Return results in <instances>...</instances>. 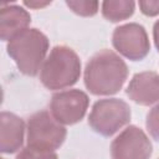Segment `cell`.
I'll return each instance as SVG.
<instances>
[{
    "instance_id": "cell-1",
    "label": "cell",
    "mask_w": 159,
    "mask_h": 159,
    "mask_svg": "<svg viewBox=\"0 0 159 159\" xmlns=\"http://www.w3.org/2000/svg\"><path fill=\"white\" fill-rule=\"evenodd\" d=\"M128 78V66L112 50L94 53L84 68V86L94 96L118 93Z\"/></svg>"
},
{
    "instance_id": "cell-2",
    "label": "cell",
    "mask_w": 159,
    "mask_h": 159,
    "mask_svg": "<svg viewBox=\"0 0 159 159\" xmlns=\"http://www.w3.org/2000/svg\"><path fill=\"white\" fill-rule=\"evenodd\" d=\"M48 47L50 42L43 32L26 29L7 42L6 51L21 73L35 77L41 71Z\"/></svg>"
},
{
    "instance_id": "cell-3",
    "label": "cell",
    "mask_w": 159,
    "mask_h": 159,
    "mask_svg": "<svg viewBox=\"0 0 159 159\" xmlns=\"http://www.w3.org/2000/svg\"><path fill=\"white\" fill-rule=\"evenodd\" d=\"M81 76V60L68 46H55L46 57L40 81L47 89H63L73 86Z\"/></svg>"
},
{
    "instance_id": "cell-4",
    "label": "cell",
    "mask_w": 159,
    "mask_h": 159,
    "mask_svg": "<svg viewBox=\"0 0 159 159\" xmlns=\"http://www.w3.org/2000/svg\"><path fill=\"white\" fill-rule=\"evenodd\" d=\"M129 104L120 98H103L97 101L88 116L89 127L103 137H111L130 120Z\"/></svg>"
},
{
    "instance_id": "cell-5",
    "label": "cell",
    "mask_w": 159,
    "mask_h": 159,
    "mask_svg": "<svg viewBox=\"0 0 159 159\" xmlns=\"http://www.w3.org/2000/svg\"><path fill=\"white\" fill-rule=\"evenodd\" d=\"M26 132L29 147L50 152L58 149L67 135L63 124L58 123L47 111H39L30 116L26 124Z\"/></svg>"
},
{
    "instance_id": "cell-6",
    "label": "cell",
    "mask_w": 159,
    "mask_h": 159,
    "mask_svg": "<svg viewBox=\"0 0 159 159\" xmlns=\"http://www.w3.org/2000/svg\"><path fill=\"white\" fill-rule=\"evenodd\" d=\"M113 47L130 61H142L150 51V42L144 26L129 22L114 29L112 35Z\"/></svg>"
},
{
    "instance_id": "cell-7",
    "label": "cell",
    "mask_w": 159,
    "mask_h": 159,
    "mask_svg": "<svg viewBox=\"0 0 159 159\" xmlns=\"http://www.w3.org/2000/svg\"><path fill=\"white\" fill-rule=\"evenodd\" d=\"M89 104L87 93L81 89H66L55 93L50 101V113L63 125H72L83 119Z\"/></svg>"
},
{
    "instance_id": "cell-8",
    "label": "cell",
    "mask_w": 159,
    "mask_h": 159,
    "mask_svg": "<svg viewBox=\"0 0 159 159\" xmlns=\"http://www.w3.org/2000/svg\"><path fill=\"white\" fill-rule=\"evenodd\" d=\"M152 153L150 139L137 125H128L111 143L112 159H149Z\"/></svg>"
},
{
    "instance_id": "cell-9",
    "label": "cell",
    "mask_w": 159,
    "mask_h": 159,
    "mask_svg": "<svg viewBox=\"0 0 159 159\" xmlns=\"http://www.w3.org/2000/svg\"><path fill=\"white\" fill-rule=\"evenodd\" d=\"M129 99L139 106H152L159 102V73L144 71L135 73L125 91Z\"/></svg>"
},
{
    "instance_id": "cell-10",
    "label": "cell",
    "mask_w": 159,
    "mask_h": 159,
    "mask_svg": "<svg viewBox=\"0 0 159 159\" xmlns=\"http://www.w3.org/2000/svg\"><path fill=\"white\" fill-rule=\"evenodd\" d=\"M1 137H0V150L2 154H14L22 149L25 123L14 113L1 112Z\"/></svg>"
},
{
    "instance_id": "cell-11",
    "label": "cell",
    "mask_w": 159,
    "mask_h": 159,
    "mask_svg": "<svg viewBox=\"0 0 159 159\" xmlns=\"http://www.w3.org/2000/svg\"><path fill=\"white\" fill-rule=\"evenodd\" d=\"M31 22L30 14L20 5H2L0 11V37L10 41L21 31L29 29Z\"/></svg>"
},
{
    "instance_id": "cell-12",
    "label": "cell",
    "mask_w": 159,
    "mask_h": 159,
    "mask_svg": "<svg viewBox=\"0 0 159 159\" xmlns=\"http://www.w3.org/2000/svg\"><path fill=\"white\" fill-rule=\"evenodd\" d=\"M135 2L132 0H106L102 2V15L111 22H118L134 14Z\"/></svg>"
},
{
    "instance_id": "cell-13",
    "label": "cell",
    "mask_w": 159,
    "mask_h": 159,
    "mask_svg": "<svg viewBox=\"0 0 159 159\" xmlns=\"http://www.w3.org/2000/svg\"><path fill=\"white\" fill-rule=\"evenodd\" d=\"M66 5L80 16H93L98 12V1H66Z\"/></svg>"
},
{
    "instance_id": "cell-14",
    "label": "cell",
    "mask_w": 159,
    "mask_h": 159,
    "mask_svg": "<svg viewBox=\"0 0 159 159\" xmlns=\"http://www.w3.org/2000/svg\"><path fill=\"white\" fill-rule=\"evenodd\" d=\"M16 159H58V157L55 152L36 149L27 145L19 152Z\"/></svg>"
},
{
    "instance_id": "cell-15",
    "label": "cell",
    "mask_w": 159,
    "mask_h": 159,
    "mask_svg": "<svg viewBox=\"0 0 159 159\" xmlns=\"http://www.w3.org/2000/svg\"><path fill=\"white\" fill-rule=\"evenodd\" d=\"M145 127L153 139L159 142V104L154 106L147 114Z\"/></svg>"
},
{
    "instance_id": "cell-16",
    "label": "cell",
    "mask_w": 159,
    "mask_h": 159,
    "mask_svg": "<svg viewBox=\"0 0 159 159\" xmlns=\"http://www.w3.org/2000/svg\"><path fill=\"white\" fill-rule=\"evenodd\" d=\"M142 14L145 16L159 15V0H140L138 2Z\"/></svg>"
},
{
    "instance_id": "cell-17",
    "label": "cell",
    "mask_w": 159,
    "mask_h": 159,
    "mask_svg": "<svg viewBox=\"0 0 159 159\" xmlns=\"http://www.w3.org/2000/svg\"><path fill=\"white\" fill-rule=\"evenodd\" d=\"M50 4H51V1H24V5L32 7V9H40V7H43Z\"/></svg>"
},
{
    "instance_id": "cell-18",
    "label": "cell",
    "mask_w": 159,
    "mask_h": 159,
    "mask_svg": "<svg viewBox=\"0 0 159 159\" xmlns=\"http://www.w3.org/2000/svg\"><path fill=\"white\" fill-rule=\"evenodd\" d=\"M153 40H154V45L159 52V20H157L153 26Z\"/></svg>"
},
{
    "instance_id": "cell-19",
    "label": "cell",
    "mask_w": 159,
    "mask_h": 159,
    "mask_svg": "<svg viewBox=\"0 0 159 159\" xmlns=\"http://www.w3.org/2000/svg\"><path fill=\"white\" fill-rule=\"evenodd\" d=\"M2 159H4V158H2Z\"/></svg>"
},
{
    "instance_id": "cell-20",
    "label": "cell",
    "mask_w": 159,
    "mask_h": 159,
    "mask_svg": "<svg viewBox=\"0 0 159 159\" xmlns=\"http://www.w3.org/2000/svg\"><path fill=\"white\" fill-rule=\"evenodd\" d=\"M158 159H159V158H158Z\"/></svg>"
}]
</instances>
